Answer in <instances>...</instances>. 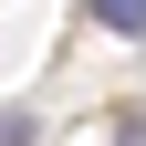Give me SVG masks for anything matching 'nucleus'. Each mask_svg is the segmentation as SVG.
<instances>
[{
    "instance_id": "f257e3e1",
    "label": "nucleus",
    "mask_w": 146,
    "mask_h": 146,
    "mask_svg": "<svg viewBox=\"0 0 146 146\" xmlns=\"http://www.w3.org/2000/svg\"><path fill=\"white\" fill-rule=\"evenodd\" d=\"M94 21H104V31H125V42H146V0H94Z\"/></svg>"
},
{
    "instance_id": "f03ea898",
    "label": "nucleus",
    "mask_w": 146,
    "mask_h": 146,
    "mask_svg": "<svg viewBox=\"0 0 146 146\" xmlns=\"http://www.w3.org/2000/svg\"><path fill=\"white\" fill-rule=\"evenodd\" d=\"M0 146H31V115L21 104H0Z\"/></svg>"
}]
</instances>
